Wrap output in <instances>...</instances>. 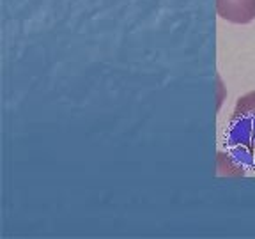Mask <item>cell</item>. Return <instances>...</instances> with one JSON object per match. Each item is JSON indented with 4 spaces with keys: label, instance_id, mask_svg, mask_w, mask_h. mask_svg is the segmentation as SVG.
Wrapping results in <instances>:
<instances>
[{
    "label": "cell",
    "instance_id": "obj_1",
    "mask_svg": "<svg viewBox=\"0 0 255 239\" xmlns=\"http://www.w3.org/2000/svg\"><path fill=\"white\" fill-rule=\"evenodd\" d=\"M225 149L241 172L255 168V91L236 103L225 131Z\"/></svg>",
    "mask_w": 255,
    "mask_h": 239
},
{
    "label": "cell",
    "instance_id": "obj_2",
    "mask_svg": "<svg viewBox=\"0 0 255 239\" xmlns=\"http://www.w3.org/2000/svg\"><path fill=\"white\" fill-rule=\"evenodd\" d=\"M216 11L231 23H250L255 20V0H216Z\"/></svg>",
    "mask_w": 255,
    "mask_h": 239
}]
</instances>
